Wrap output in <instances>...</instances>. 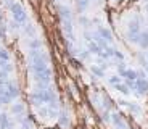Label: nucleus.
Instances as JSON below:
<instances>
[{
    "instance_id": "f3484780",
    "label": "nucleus",
    "mask_w": 148,
    "mask_h": 129,
    "mask_svg": "<svg viewBox=\"0 0 148 129\" xmlns=\"http://www.w3.org/2000/svg\"><path fill=\"white\" fill-rule=\"evenodd\" d=\"M114 89L118 90V92H121V94H124V95H129L130 94V87L126 84V82H121V84H118V86H114Z\"/></svg>"
},
{
    "instance_id": "9b49d317",
    "label": "nucleus",
    "mask_w": 148,
    "mask_h": 129,
    "mask_svg": "<svg viewBox=\"0 0 148 129\" xmlns=\"http://www.w3.org/2000/svg\"><path fill=\"white\" fill-rule=\"evenodd\" d=\"M87 48H89V52H90V53H93V55H97V57H100V53L103 52V48H101L100 45L97 44L95 41L87 42Z\"/></svg>"
},
{
    "instance_id": "bb28decb",
    "label": "nucleus",
    "mask_w": 148,
    "mask_h": 129,
    "mask_svg": "<svg viewBox=\"0 0 148 129\" xmlns=\"http://www.w3.org/2000/svg\"><path fill=\"white\" fill-rule=\"evenodd\" d=\"M145 57H147V63H148V52H147V53H145ZM148 71V70H147Z\"/></svg>"
},
{
    "instance_id": "4468645a",
    "label": "nucleus",
    "mask_w": 148,
    "mask_h": 129,
    "mask_svg": "<svg viewBox=\"0 0 148 129\" xmlns=\"http://www.w3.org/2000/svg\"><path fill=\"white\" fill-rule=\"evenodd\" d=\"M138 45H140V48H143V50H147V48H148V29H143V31H142Z\"/></svg>"
},
{
    "instance_id": "9d476101",
    "label": "nucleus",
    "mask_w": 148,
    "mask_h": 129,
    "mask_svg": "<svg viewBox=\"0 0 148 129\" xmlns=\"http://www.w3.org/2000/svg\"><path fill=\"white\" fill-rule=\"evenodd\" d=\"M23 29H24V34H26L27 37H31V39H34V37H36V34H37L36 24H32V23H29V21L23 26Z\"/></svg>"
},
{
    "instance_id": "a211bd4d",
    "label": "nucleus",
    "mask_w": 148,
    "mask_h": 129,
    "mask_svg": "<svg viewBox=\"0 0 148 129\" xmlns=\"http://www.w3.org/2000/svg\"><path fill=\"white\" fill-rule=\"evenodd\" d=\"M13 124H15V121H11L10 119V116H8L7 113H3V119H2V128L3 129H10V128H13Z\"/></svg>"
},
{
    "instance_id": "6ab92c4d",
    "label": "nucleus",
    "mask_w": 148,
    "mask_h": 129,
    "mask_svg": "<svg viewBox=\"0 0 148 129\" xmlns=\"http://www.w3.org/2000/svg\"><path fill=\"white\" fill-rule=\"evenodd\" d=\"M108 82H110L111 86H118V84H121V82H122V77L119 76V74H113V76L108 77Z\"/></svg>"
},
{
    "instance_id": "f03ea898",
    "label": "nucleus",
    "mask_w": 148,
    "mask_h": 129,
    "mask_svg": "<svg viewBox=\"0 0 148 129\" xmlns=\"http://www.w3.org/2000/svg\"><path fill=\"white\" fill-rule=\"evenodd\" d=\"M10 13H11V16H13V21H16L18 24H21V26H24L27 21H29V18H27V13H26V10H24V7H23L21 3H18V2L13 5V8L10 10Z\"/></svg>"
},
{
    "instance_id": "20e7f679",
    "label": "nucleus",
    "mask_w": 148,
    "mask_h": 129,
    "mask_svg": "<svg viewBox=\"0 0 148 129\" xmlns=\"http://www.w3.org/2000/svg\"><path fill=\"white\" fill-rule=\"evenodd\" d=\"M111 123L114 126V129H129L126 123V118L121 113H111Z\"/></svg>"
},
{
    "instance_id": "6e6552de",
    "label": "nucleus",
    "mask_w": 148,
    "mask_h": 129,
    "mask_svg": "<svg viewBox=\"0 0 148 129\" xmlns=\"http://www.w3.org/2000/svg\"><path fill=\"white\" fill-rule=\"evenodd\" d=\"M71 124V118H69V113L66 110H61L58 115V126L60 128H69Z\"/></svg>"
},
{
    "instance_id": "1a4fd4ad",
    "label": "nucleus",
    "mask_w": 148,
    "mask_h": 129,
    "mask_svg": "<svg viewBox=\"0 0 148 129\" xmlns=\"http://www.w3.org/2000/svg\"><path fill=\"white\" fill-rule=\"evenodd\" d=\"M97 32L100 34V36L103 37L105 41L108 42V44H111V42H113V34H111V31L108 29V28H103V26H98V28H97Z\"/></svg>"
},
{
    "instance_id": "2eb2a0df",
    "label": "nucleus",
    "mask_w": 148,
    "mask_h": 129,
    "mask_svg": "<svg viewBox=\"0 0 148 129\" xmlns=\"http://www.w3.org/2000/svg\"><path fill=\"white\" fill-rule=\"evenodd\" d=\"M74 2H76V8H77L79 13H84V11L87 10V7L90 5L92 0H74Z\"/></svg>"
},
{
    "instance_id": "b1692460",
    "label": "nucleus",
    "mask_w": 148,
    "mask_h": 129,
    "mask_svg": "<svg viewBox=\"0 0 148 129\" xmlns=\"http://www.w3.org/2000/svg\"><path fill=\"white\" fill-rule=\"evenodd\" d=\"M10 102H11V99L7 94H5V95H0V107H2V105H7V103H10Z\"/></svg>"
},
{
    "instance_id": "dca6fc26",
    "label": "nucleus",
    "mask_w": 148,
    "mask_h": 129,
    "mask_svg": "<svg viewBox=\"0 0 148 129\" xmlns=\"http://www.w3.org/2000/svg\"><path fill=\"white\" fill-rule=\"evenodd\" d=\"M90 71L93 73L95 77H105V70L101 66H98V65H92V66H90Z\"/></svg>"
},
{
    "instance_id": "39448f33",
    "label": "nucleus",
    "mask_w": 148,
    "mask_h": 129,
    "mask_svg": "<svg viewBox=\"0 0 148 129\" xmlns=\"http://www.w3.org/2000/svg\"><path fill=\"white\" fill-rule=\"evenodd\" d=\"M56 11H58V16L61 21H73V10L68 5H58Z\"/></svg>"
},
{
    "instance_id": "f257e3e1",
    "label": "nucleus",
    "mask_w": 148,
    "mask_h": 129,
    "mask_svg": "<svg viewBox=\"0 0 148 129\" xmlns=\"http://www.w3.org/2000/svg\"><path fill=\"white\" fill-rule=\"evenodd\" d=\"M142 23H143V19H142L140 15H134L132 18L129 19V23H127V39H129V42H132V44H138V41H140V34H142Z\"/></svg>"
},
{
    "instance_id": "5701e85b",
    "label": "nucleus",
    "mask_w": 148,
    "mask_h": 129,
    "mask_svg": "<svg viewBox=\"0 0 148 129\" xmlns=\"http://www.w3.org/2000/svg\"><path fill=\"white\" fill-rule=\"evenodd\" d=\"M79 23H81L84 28H90V24H92V23H90V19L85 18V16H81V18H79Z\"/></svg>"
},
{
    "instance_id": "aec40b11",
    "label": "nucleus",
    "mask_w": 148,
    "mask_h": 129,
    "mask_svg": "<svg viewBox=\"0 0 148 129\" xmlns=\"http://www.w3.org/2000/svg\"><path fill=\"white\" fill-rule=\"evenodd\" d=\"M103 102H105V105H103L105 110H108V111L113 110V100H111L108 95H103Z\"/></svg>"
},
{
    "instance_id": "c756f323",
    "label": "nucleus",
    "mask_w": 148,
    "mask_h": 129,
    "mask_svg": "<svg viewBox=\"0 0 148 129\" xmlns=\"http://www.w3.org/2000/svg\"><path fill=\"white\" fill-rule=\"evenodd\" d=\"M113 2H119V0H113Z\"/></svg>"
},
{
    "instance_id": "c85d7f7f",
    "label": "nucleus",
    "mask_w": 148,
    "mask_h": 129,
    "mask_svg": "<svg viewBox=\"0 0 148 129\" xmlns=\"http://www.w3.org/2000/svg\"><path fill=\"white\" fill-rule=\"evenodd\" d=\"M21 129H29V128H21Z\"/></svg>"
},
{
    "instance_id": "423d86ee",
    "label": "nucleus",
    "mask_w": 148,
    "mask_h": 129,
    "mask_svg": "<svg viewBox=\"0 0 148 129\" xmlns=\"http://www.w3.org/2000/svg\"><path fill=\"white\" fill-rule=\"evenodd\" d=\"M7 95L10 97L11 100H15L16 97L19 95V87H18V84H16L15 81H8V84H7Z\"/></svg>"
},
{
    "instance_id": "0eeeda50",
    "label": "nucleus",
    "mask_w": 148,
    "mask_h": 129,
    "mask_svg": "<svg viewBox=\"0 0 148 129\" xmlns=\"http://www.w3.org/2000/svg\"><path fill=\"white\" fill-rule=\"evenodd\" d=\"M121 105H124V107L127 108V110L130 111V113H134V115H142L143 113V111H142V108H140V105H138V103H134V102H126V100H121Z\"/></svg>"
},
{
    "instance_id": "7ed1b4c3",
    "label": "nucleus",
    "mask_w": 148,
    "mask_h": 129,
    "mask_svg": "<svg viewBox=\"0 0 148 129\" xmlns=\"http://www.w3.org/2000/svg\"><path fill=\"white\" fill-rule=\"evenodd\" d=\"M127 86L135 92V95H145V94H148V79H137L135 82H130Z\"/></svg>"
},
{
    "instance_id": "ddd939ff",
    "label": "nucleus",
    "mask_w": 148,
    "mask_h": 129,
    "mask_svg": "<svg viewBox=\"0 0 148 129\" xmlns=\"http://www.w3.org/2000/svg\"><path fill=\"white\" fill-rule=\"evenodd\" d=\"M10 111H11V115H15V116H21V115H24V105H23V103H13Z\"/></svg>"
},
{
    "instance_id": "cd10ccee",
    "label": "nucleus",
    "mask_w": 148,
    "mask_h": 129,
    "mask_svg": "<svg viewBox=\"0 0 148 129\" xmlns=\"http://www.w3.org/2000/svg\"><path fill=\"white\" fill-rule=\"evenodd\" d=\"M2 21H3V19H2V13H0V23H2Z\"/></svg>"
},
{
    "instance_id": "7c9ffc66",
    "label": "nucleus",
    "mask_w": 148,
    "mask_h": 129,
    "mask_svg": "<svg viewBox=\"0 0 148 129\" xmlns=\"http://www.w3.org/2000/svg\"><path fill=\"white\" fill-rule=\"evenodd\" d=\"M147 10H148V3H147Z\"/></svg>"
},
{
    "instance_id": "f8f14e48",
    "label": "nucleus",
    "mask_w": 148,
    "mask_h": 129,
    "mask_svg": "<svg viewBox=\"0 0 148 129\" xmlns=\"http://www.w3.org/2000/svg\"><path fill=\"white\" fill-rule=\"evenodd\" d=\"M27 45H29V50H40V48H44V41L39 39V37H34L29 41Z\"/></svg>"
},
{
    "instance_id": "412c9836",
    "label": "nucleus",
    "mask_w": 148,
    "mask_h": 129,
    "mask_svg": "<svg viewBox=\"0 0 148 129\" xmlns=\"http://www.w3.org/2000/svg\"><path fill=\"white\" fill-rule=\"evenodd\" d=\"M0 60H3V61H10V52L5 50V48H0Z\"/></svg>"
},
{
    "instance_id": "393cba45",
    "label": "nucleus",
    "mask_w": 148,
    "mask_h": 129,
    "mask_svg": "<svg viewBox=\"0 0 148 129\" xmlns=\"http://www.w3.org/2000/svg\"><path fill=\"white\" fill-rule=\"evenodd\" d=\"M16 2L15 0H5V7L8 8V10H11V8H13V5H15Z\"/></svg>"
},
{
    "instance_id": "4be33fe9",
    "label": "nucleus",
    "mask_w": 148,
    "mask_h": 129,
    "mask_svg": "<svg viewBox=\"0 0 148 129\" xmlns=\"http://www.w3.org/2000/svg\"><path fill=\"white\" fill-rule=\"evenodd\" d=\"M90 53L89 52V48H82V50H79V57H81V60H87V58H90Z\"/></svg>"
},
{
    "instance_id": "a878e982",
    "label": "nucleus",
    "mask_w": 148,
    "mask_h": 129,
    "mask_svg": "<svg viewBox=\"0 0 148 129\" xmlns=\"http://www.w3.org/2000/svg\"><path fill=\"white\" fill-rule=\"evenodd\" d=\"M2 119H3V113H0V124H2Z\"/></svg>"
}]
</instances>
